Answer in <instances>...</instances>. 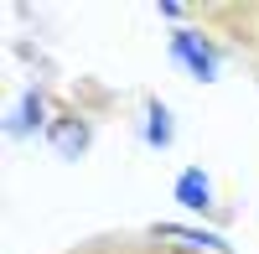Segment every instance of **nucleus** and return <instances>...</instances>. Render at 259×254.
<instances>
[{"mask_svg": "<svg viewBox=\"0 0 259 254\" xmlns=\"http://www.w3.org/2000/svg\"><path fill=\"white\" fill-rule=\"evenodd\" d=\"M150 145H171V114L161 109V104H150Z\"/></svg>", "mask_w": 259, "mask_h": 254, "instance_id": "39448f33", "label": "nucleus"}, {"mask_svg": "<svg viewBox=\"0 0 259 254\" xmlns=\"http://www.w3.org/2000/svg\"><path fill=\"white\" fill-rule=\"evenodd\" d=\"M171 52L182 57V68H187L192 78H202V83H212V78H218V47H212L202 31H177Z\"/></svg>", "mask_w": 259, "mask_h": 254, "instance_id": "f257e3e1", "label": "nucleus"}, {"mask_svg": "<svg viewBox=\"0 0 259 254\" xmlns=\"http://www.w3.org/2000/svg\"><path fill=\"white\" fill-rule=\"evenodd\" d=\"M177 202L182 207H192V213H207L212 207V187H207V172H182V182H177Z\"/></svg>", "mask_w": 259, "mask_h": 254, "instance_id": "7ed1b4c3", "label": "nucleus"}, {"mask_svg": "<svg viewBox=\"0 0 259 254\" xmlns=\"http://www.w3.org/2000/svg\"><path fill=\"white\" fill-rule=\"evenodd\" d=\"M52 145H57V156H68V161L83 156V151H89V124L73 119V114L57 119V124H52Z\"/></svg>", "mask_w": 259, "mask_h": 254, "instance_id": "20e7f679", "label": "nucleus"}, {"mask_svg": "<svg viewBox=\"0 0 259 254\" xmlns=\"http://www.w3.org/2000/svg\"><path fill=\"white\" fill-rule=\"evenodd\" d=\"M150 239H177V244H192V249H207V254H233L228 249V239H218V234H202V228H166V223H156L150 228Z\"/></svg>", "mask_w": 259, "mask_h": 254, "instance_id": "f03ea898", "label": "nucleus"}]
</instances>
